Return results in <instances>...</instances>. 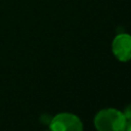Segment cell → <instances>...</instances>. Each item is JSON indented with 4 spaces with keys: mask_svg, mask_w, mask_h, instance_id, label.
I'll return each instance as SVG.
<instances>
[{
    "mask_svg": "<svg viewBox=\"0 0 131 131\" xmlns=\"http://www.w3.org/2000/svg\"><path fill=\"white\" fill-rule=\"evenodd\" d=\"M126 123L123 112L113 107L103 108L94 117V126L97 131H124Z\"/></svg>",
    "mask_w": 131,
    "mask_h": 131,
    "instance_id": "obj_1",
    "label": "cell"
},
{
    "mask_svg": "<svg viewBox=\"0 0 131 131\" xmlns=\"http://www.w3.org/2000/svg\"><path fill=\"white\" fill-rule=\"evenodd\" d=\"M50 131H83L81 119L72 113H59L52 117Z\"/></svg>",
    "mask_w": 131,
    "mask_h": 131,
    "instance_id": "obj_2",
    "label": "cell"
},
{
    "mask_svg": "<svg viewBox=\"0 0 131 131\" xmlns=\"http://www.w3.org/2000/svg\"><path fill=\"white\" fill-rule=\"evenodd\" d=\"M112 52L122 62L131 60V35L119 33L112 42Z\"/></svg>",
    "mask_w": 131,
    "mask_h": 131,
    "instance_id": "obj_3",
    "label": "cell"
},
{
    "mask_svg": "<svg viewBox=\"0 0 131 131\" xmlns=\"http://www.w3.org/2000/svg\"><path fill=\"white\" fill-rule=\"evenodd\" d=\"M51 120H52V117L50 115H48V114H43L40 117V121L43 124H46V125H49L50 122H51Z\"/></svg>",
    "mask_w": 131,
    "mask_h": 131,
    "instance_id": "obj_4",
    "label": "cell"
},
{
    "mask_svg": "<svg viewBox=\"0 0 131 131\" xmlns=\"http://www.w3.org/2000/svg\"><path fill=\"white\" fill-rule=\"evenodd\" d=\"M126 120H131V104H129L128 106H126L125 111L123 112Z\"/></svg>",
    "mask_w": 131,
    "mask_h": 131,
    "instance_id": "obj_5",
    "label": "cell"
},
{
    "mask_svg": "<svg viewBox=\"0 0 131 131\" xmlns=\"http://www.w3.org/2000/svg\"><path fill=\"white\" fill-rule=\"evenodd\" d=\"M124 131H131V120H127L126 127H125V130Z\"/></svg>",
    "mask_w": 131,
    "mask_h": 131,
    "instance_id": "obj_6",
    "label": "cell"
}]
</instances>
